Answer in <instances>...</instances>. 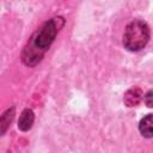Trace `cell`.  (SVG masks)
<instances>
[{
  "label": "cell",
  "instance_id": "4",
  "mask_svg": "<svg viewBox=\"0 0 153 153\" xmlns=\"http://www.w3.org/2000/svg\"><path fill=\"white\" fill-rule=\"evenodd\" d=\"M139 130L145 137H153V114L145 116L140 121Z\"/></svg>",
  "mask_w": 153,
  "mask_h": 153
},
{
  "label": "cell",
  "instance_id": "5",
  "mask_svg": "<svg viewBox=\"0 0 153 153\" xmlns=\"http://www.w3.org/2000/svg\"><path fill=\"white\" fill-rule=\"evenodd\" d=\"M33 120H35V116H33V112L32 110L30 109H25L20 117H19V121H18V127L20 130H29L33 123Z\"/></svg>",
  "mask_w": 153,
  "mask_h": 153
},
{
  "label": "cell",
  "instance_id": "1",
  "mask_svg": "<svg viewBox=\"0 0 153 153\" xmlns=\"http://www.w3.org/2000/svg\"><path fill=\"white\" fill-rule=\"evenodd\" d=\"M149 39V27L142 20L130 22L123 35V44L128 50L137 51L142 49Z\"/></svg>",
  "mask_w": 153,
  "mask_h": 153
},
{
  "label": "cell",
  "instance_id": "7",
  "mask_svg": "<svg viewBox=\"0 0 153 153\" xmlns=\"http://www.w3.org/2000/svg\"><path fill=\"white\" fill-rule=\"evenodd\" d=\"M145 103L148 108H153V91H149L145 96Z\"/></svg>",
  "mask_w": 153,
  "mask_h": 153
},
{
  "label": "cell",
  "instance_id": "3",
  "mask_svg": "<svg viewBox=\"0 0 153 153\" xmlns=\"http://www.w3.org/2000/svg\"><path fill=\"white\" fill-rule=\"evenodd\" d=\"M142 99V91L139 87H133L128 90L124 94V103L127 106H136Z\"/></svg>",
  "mask_w": 153,
  "mask_h": 153
},
{
  "label": "cell",
  "instance_id": "2",
  "mask_svg": "<svg viewBox=\"0 0 153 153\" xmlns=\"http://www.w3.org/2000/svg\"><path fill=\"white\" fill-rule=\"evenodd\" d=\"M55 19H56V18H55ZM55 19H53V20H50L49 23H47V24L37 32V37L32 39V45H33L32 49H33L35 51L42 50V53H43V51L49 47V44H50V42L53 41V38H54L56 31L59 30V27H56V25H55V22H56Z\"/></svg>",
  "mask_w": 153,
  "mask_h": 153
},
{
  "label": "cell",
  "instance_id": "6",
  "mask_svg": "<svg viewBox=\"0 0 153 153\" xmlns=\"http://www.w3.org/2000/svg\"><path fill=\"white\" fill-rule=\"evenodd\" d=\"M12 118H13V109H11V110H8V111H6L4 115H2V118H1V124H2V133L5 131V129H6V126L12 121Z\"/></svg>",
  "mask_w": 153,
  "mask_h": 153
}]
</instances>
